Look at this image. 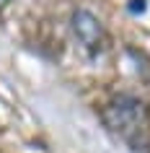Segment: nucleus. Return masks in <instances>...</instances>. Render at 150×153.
I'll list each match as a JSON object with an SVG mask.
<instances>
[{"mask_svg":"<svg viewBox=\"0 0 150 153\" xmlns=\"http://www.w3.org/2000/svg\"><path fill=\"white\" fill-rule=\"evenodd\" d=\"M103 125L132 153H150V106L132 94H117L103 106Z\"/></svg>","mask_w":150,"mask_h":153,"instance_id":"obj_1","label":"nucleus"},{"mask_svg":"<svg viewBox=\"0 0 150 153\" xmlns=\"http://www.w3.org/2000/svg\"><path fill=\"white\" fill-rule=\"evenodd\" d=\"M70 29H72V36L78 42L83 52L91 57H98L106 52L109 47V34L103 29V24L86 8H75L70 16Z\"/></svg>","mask_w":150,"mask_h":153,"instance_id":"obj_2","label":"nucleus"},{"mask_svg":"<svg viewBox=\"0 0 150 153\" xmlns=\"http://www.w3.org/2000/svg\"><path fill=\"white\" fill-rule=\"evenodd\" d=\"M8 5H10V0H0V13H3V10L8 8Z\"/></svg>","mask_w":150,"mask_h":153,"instance_id":"obj_3","label":"nucleus"}]
</instances>
